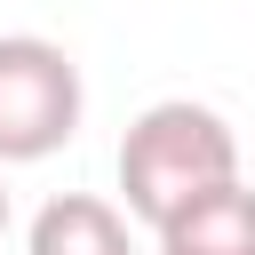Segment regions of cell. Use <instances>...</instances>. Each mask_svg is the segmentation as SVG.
Masks as SVG:
<instances>
[{"mask_svg": "<svg viewBox=\"0 0 255 255\" xmlns=\"http://www.w3.org/2000/svg\"><path fill=\"white\" fill-rule=\"evenodd\" d=\"M239 175V135L215 104H191V96H159L128 120L120 135V207L135 223H167L175 207H191L199 191L231 183Z\"/></svg>", "mask_w": 255, "mask_h": 255, "instance_id": "6da1fadb", "label": "cell"}, {"mask_svg": "<svg viewBox=\"0 0 255 255\" xmlns=\"http://www.w3.org/2000/svg\"><path fill=\"white\" fill-rule=\"evenodd\" d=\"M80 128V64L40 32H0V167L64 151Z\"/></svg>", "mask_w": 255, "mask_h": 255, "instance_id": "7a4b0ae2", "label": "cell"}, {"mask_svg": "<svg viewBox=\"0 0 255 255\" xmlns=\"http://www.w3.org/2000/svg\"><path fill=\"white\" fill-rule=\"evenodd\" d=\"M151 239H159V255H255V191L231 175V183L199 191L191 207H175Z\"/></svg>", "mask_w": 255, "mask_h": 255, "instance_id": "3957f363", "label": "cell"}, {"mask_svg": "<svg viewBox=\"0 0 255 255\" xmlns=\"http://www.w3.org/2000/svg\"><path fill=\"white\" fill-rule=\"evenodd\" d=\"M24 255H135V231H128V207H112L96 191H56L32 215Z\"/></svg>", "mask_w": 255, "mask_h": 255, "instance_id": "277c9868", "label": "cell"}, {"mask_svg": "<svg viewBox=\"0 0 255 255\" xmlns=\"http://www.w3.org/2000/svg\"><path fill=\"white\" fill-rule=\"evenodd\" d=\"M0 239H8V183H0Z\"/></svg>", "mask_w": 255, "mask_h": 255, "instance_id": "5b68a950", "label": "cell"}]
</instances>
